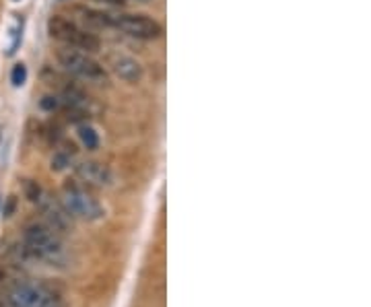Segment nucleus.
Returning <instances> with one entry per match:
<instances>
[{"label":"nucleus","instance_id":"obj_7","mask_svg":"<svg viewBox=\"0 0 371 307\" xmlns=\"http://www.w3.org/2000/svg\"><path fill=\"white\" fill-rule=\"evenodd\" d=\"M112 25L136 40H157L163 33V27L147 15H120L112 19Z\"/></svg>","mask_w":371,"mask_h":307},{"label":"nucleus","instance_id":"obj_15","mask_svg":"<svg viewBox=\"0 0 371 307\" xmlns=\"http://www.w3.org/2000/svg\"><path fill=\"white\" fill-rule=\"evenodd\" d=\"M13 211H15V198L11 196V198L6 200V207H4V216H11Z\"/></svg>","mask_w":371,"mask_h":307},{"label":"nucleus","instance_id":"obj_8","mask_svg":"<svg viewBox=\"0 0 371 307\" xmlns=\"http://www.w3.org/2000/svg\"><path fill=\"white\" fill-rule=\"evenodd\" d=\"M74 173L83 184L95 186V188H107L114 182L112 169L99 161H81L74 166Z\"/></svg>","mask_w":371,"mask_h":307},{"label":"nucleus","instance_id":"obj_12","mask_svg":"<svg viewBox=\"0 0 371 307\" xmlns=\"http://www.w3.org/2000/svg\"><path fill=\"white\" fill-rule=\"evenodd\" d=\"M42 194H44V190H42V186H40L37 182H33V180H27V182H25V196H27L31 202H37V200L42 198Z\"/></svg>","mask_w":371,"mask_h":307},{"label":"nucleus","instance_id":"obj_3","mask_svg":"<svg viewBox=\"0 0 371 307\" xmlns=\"http://www.w3.org/2000/svg\"><path fill=\"white\" fill-rule=\"evenodd\" d=\"M49 35L69 47H76V50H85V52H98L101 47V42L93 33H89L87 29L78 27V25L62 17V15H54L48 21Z\"/></svg>","mask_w":371,"mask_h":307},{"label":"nucleus","instance_id":"obj_13","mask_svg":"<svg viewBox=\"0 0 371 307\" xmlns=\"http://www.w3.org/2000/svg\"><path fill=\"white\" fill-rule=\"evenodd\" d=\"M25 81H27V66H25L23 62H19V64L13 66V72H11V83H13L15 87H21Z\"/></svg>","mask_w":371,"mask_h":307},{"label":"nucleus","instance_id":"obj_14","mask_svg":"<svg viewBox=\"0 0 371 307\" xmlns=\"http://www.w3.org/2000/svg\"><path fill=\"white\" fill-rule=\"evenodd\" d=\"M42 108H44V110H54V108H56V99H54V97H44V99H42Z\"/></svg>","mask_w":371,"mask_h":307},{"label":"nucleus","instance_id":"obj_2","mask_svg":"<svg viewBox=\"0 0 371 307\" xmlns=\"http://www.w3.org/2000/svg\"><path fill=\"white\" fill-rule=\"evenodd\" d=\"M6 307H66L60 289L48 283H19L4 293Z\"/></svg>","mask_w":371,"mask_h":307},{"label":"nucleus","instance_id":"obj_16","mask_svg":"<svg viewBox=\"0 0 371 307\" xmlns=\"http://www.w3.org/2000/svg\"><path fill=\"white\" fill-rule=\"evenodd\" d=\"M98 2H107V4H122L124 0H98Z\"/></svg>","mask_w":371,"mask_h":307},{"label":"nucleus","instance_id":"obj_9","mask_svg":"<svg viewBox=\"0 0 371 307\" xmlns=\"http://www.w3.org/2000/svg\"><path fill=\"white\" fill-rule=\"evenodd\" d=\"M107 66L116 72L126 83H136L143 76V66L136 62V58L124 54L120 50H114L107 54Z\"/></svg>","mask_w":371,"mask_h":307},{"label":"nucleus","instance_id":"obj_4","mask_svg":"<svg viewBox=\"0 0 371 307\" xmlns=\"http://www.w3.org/2000/svg\"><path fill=\"white\" fill-rule=\"evenodd\" d=\"M58 62L64 71L83 79V81L98 83V85L107 81V74L103 71V66L98 60H93L87 52H78V50H71V47L58 50Z\"/></svg>","mask_w":371,"mask_h":307},{"label":"nucleus","instance_id":"obj_17","mask_svg":"<svg viewBox=\"0 0 371 307\" xmlns=\"http://www.w3.org/2000/svg\"><path fill=\"white\" fill-rule=\"evenodd\" d=\"M0 307H6V299H4V295H0Z\"/></svg>","mask_w":371,"mask_h":307},{"label":"nucleus","instance_id":"obj_6","mask_svg":"<svg viewBox=\"0 0 371 307\" xmlns=\"http://www.w3.org/2000/svg\"><path fill=\"white\" fill-rule=\"evenodd\" d=\"M40 213L44 216L46 225H48L52 231H56L58 236H64V233H71L74 225V216L69 211L66 207L62 204V200L49 196V194H42V198L35 202Z\"/></svg>","mask_w":371,"mask_h":307},{"label":"nucleus","instance_id":"obj_11","mask_svg":"<svg viewBox=\"0 0 371 307\" xmlns=\"http://www.w3.org/2000/svg\"><path fill=\"white\" fill-rule=\"evenodd\" d=\"M78 137H81V141H83V144H85L89 151H95L99 146L98 132H95L91 126H81V128H78Z\"/></svg>","mask_w":371,"mask_h":307},{"label":"nucleus","instance_id":"obj_18","mask_svg":"<svg viewBox=\"0 0 371 307\" xmlns=\"http://www.w3.org/2000/svg\"><path fill=\"white\" fill-rule=\"evenodd\" d=\"M0 281H4V270H0Z\"/></svg>","mask_w":371,"mask_h":307},{"label":"nucleus","instance_id":"obj_10","mask_svg":"<svg viewBox=\"0 0 371 307\" xmlns=\"http://www.w3.org/2000/svg\"><path fill=\"white\" fill-rule=\"evenodd\" d=\"M78 13L83 15V21L95 27H110L112 25V17L99 11H91V8H78Z\"/></svg>","mask_w":371,"mask_h":307},{"label":"nucleus","instance_id":"obj_5","mask_svg":"<svg viewBox=\"0 0 371 307\" xmlns=\"http://www.w3.org/2000/svg\"><path fill=\"white\" fill-rule=\"evenodd\" d=\"M62 204L74 219L99 221L103 216V207L78 182H66L62 186Z\"/></svg>","mask_w":371,"mask_h":307},{"label":"nucleus","instance_id":"obj_1","mask_svg":"<svg viewBox=\"0 0 371 307\" xmlns=\"http://www.w3.org/2000/svg\"><path fill=\"white\" fill-rule=\"evenodd\" d=\"M23 250L27 256L44 262L54 268H69L71 266V252L66 243L48 225L33 223L25 229Z\"/></svg>","mask_w":371,"mask_h":307}]
</instances>
